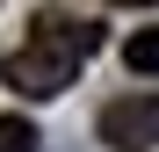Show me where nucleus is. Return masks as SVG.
I'll use <instances>...</instances> for the list:
<instances>
[{"instance_id":"2","label":"nucleus","mask_w":159,"mask_h":152,"mask_svg":"<svg viewBox=\"0 0 159 152\" xmlns=\"http://www.w3.org/2000/svg\"><path fill=\"white\" fill-rule=\"evenodd\" d=\"M101 145L109 152H159V87H138V94H116L101 109Z\"/></svg>"},{"instance_id":"3","label":"nucleus","mask_w":159,"mask_h":152,"mask_svg":"<svg viewBox=\"0 0 159 152\" xmlns=\"http://www.w3.org/2000/svg\"><path fill=\"white\" fill-rule=\"evenodd\" d=\"M123 65L130 72H159V22H145V29L123 36Z\"/></svg>"},{"instance_id":"4","label":"nucleus","mask_w":159,"mask_h":152,"mask_svg":"<svg viewBox=\"0 0 159 152\" xmlns=\"http://www.w3.org/2000/svg\"><path fill=\"white\" fill-rule=\"evenodd\" d=\"M0 152H36V123L29 116H0Z\"/></svg>"},{"instance_id":"1","label":"nucleus","mask_w":159,"mask_h":152,"mask_svg":"<svg viewBox=\"0 0 159 152\" xmlns=\"http://www.w3.org/2000/svg\"><path fill=\"white\" fill-rule=\"evenodd\" d=\"M101 51V15H80V7H36L22 44L0 58V80L29 101H51L80 80V65H87Z\"/></svg>"}]
</instances>
